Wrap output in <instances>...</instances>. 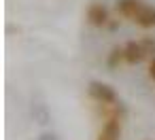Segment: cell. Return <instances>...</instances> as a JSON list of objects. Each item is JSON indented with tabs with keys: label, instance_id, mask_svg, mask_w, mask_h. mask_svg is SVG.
<instances>
[{
	"label": "cell",
	"instance_id": "cell-1",
	"mask_svg": "<svg viewBox=\"0 0 155 140\" xmlns=\"http://www.w3.org/2000/svg\"><path fill=\"white\" fill-rule=\"evenodd\" d=\"M87 93H89V98H91L94 102H98V104H115V102H119L115 89H113L108 83L91 81L89 87H87Z\"/></svg>",
	"mask_w": 155,
	"mask_h": 140
},
{
	"label": "cell",
	"instance_id": "cell-2",
	"mask_svg": "<svg viewBox=\"0 0 155 140\" xmlns=\"http://www.w3.org/2000/svg\"><path fill=\"white\" fill-rule=\"evenodd\" d=\"M85 17H87V24L94 26V28H104V26H108V21H110V17H108V9H106L104 5H100V2L89 5Z\"/></svg>",
	"mask_w": 155,
	"mask_h": 140
},
{
	"label": "cell",
	"instance_id": "cell-3",
	"mask_svg": "<svg viewBox=\"0 0 155 140\" xmlns=\"http://www.w3.org/2000/svg\"><path fill=\"white\" fill-rule=\"evenodd\" d=\"M123 55H125V62L130 64V66H136V64H140L147 55H144V49H142V45H140V41H127L125 45H123Z\"/></svg>",
	"mask_w": 155,
	"mask_h": 140
},
{
	"label": "cell",
	"instance_id": "cell-4",
	"mask_svg": "<svg viewBox=\"0 0 155 140\" xmlns=\"http://www.w3.org/2000/svg\"><path fill=\"white\" fill-rule=\"evenodd\" d=\"M121 138V119H106L96 140H119Z\"/></svg>",
	"mask_w": 155,
	"mask_h": 140
},
{
	"label": "cell",
	"instance_id": "cell-5",
	"mask_svg": "<svg viewBox=\"0 0 155 140\" xmlns=\"http://www.w3.org/2000/svg\"><path fill=\"white\" fill-rule=\"evenodd\" d=\"M142 0H117V13L121 17H127V19H134L138 15V11L142 9Z\"/></svg>",
	"mask_w": 155,
	"mask_h": 140
},
{
	"label": "cell",
	"instance_id": "cell-6",
	"mask_svg": "<svg viewBox=\"0 0 155 140\" xmlns=\"http://www.w3.org/2000/svg\"><path fill=\"white\" fill-rule=\"evenodd\" d=\"M134 21H136L140 28H144V30L155 28V7H151V5H142V9H140L138 15L134 17Z\"/></svg>",
	"mask_w": 155,
	"mask_h": 140
},
{
	"label": "cell",
	"instance_id": "cell-7",
	"mask_svg": "<svg viewBox=\"0 0 155 140\" xmlns=\"http://www.w3.org/2000/svg\"><path fill=\"white\" fill-rule=\"evenodd\" d=\"M121 62H125V55H123V47H113V51L108 53V60H106V64L110 66V68H117Z\"/></svg>",
	"mask_w": 155,
	"mask_h": 140
},
{
	"label": "cell",
	"instance_id": "cell-8",
	"mask_svg": "<svg viewBox=\"0 0 155 140\" xmlns=\"http://www.w3.org/2000/svg\"><path fill=\"white\" fill-rule=\"evenodd\" d=\"M140 45H142V49H144V55H155V38L153 36H144V38H140Z\"/></svg>",
	"mask_w": 155,
	"mask_h": 140
},
{
	"label": "cell",
	"instance_id": "cell-9",
	"mask_svg": "<svg viewBox=\"0 0 155 140\" xmlns=\"http://www.w3.org/2000/svg\"><path fill=\"white\" fill-rule=\"evenodd\" d=\"M149 77L155 81V55L151 57V62H149Z\"/></svg>",
	"mask_w": 155,
	"mask_h": 140
}]
</instances>
